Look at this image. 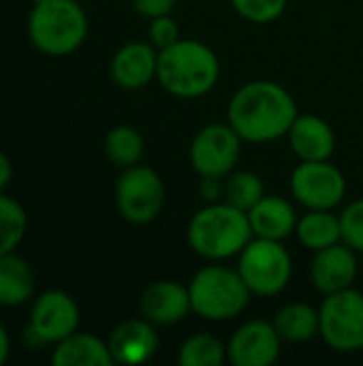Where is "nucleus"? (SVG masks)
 Listing matches in <instances>:
<instances>
[{"mask_svg":"<svg viewBox=\"0 0 363 366\" xmlns=\"http://www.w3.org/2000/svg\"><path fill=\"white\" fill-rule=\"evenodd\" d=\"M297 114V103L287 88L270 79H255L233 92L227 122L244 142L270 144L287 137Z\"/></svg>","mask_w":363,"mask_h":366,"instance_id":"f257e3e1","label":"nucleus"},{"mask_svg":"<svg viewBox=\"0 0 363 366\" xmlns=\"http://www.w3.org/2000/svg\"><path fill=\"white\" fill-rule=\"evenodd\" d=\"M220 77L216 51L197 39H180L158 51L156 81L178 99H201L214 90Z\"/></svg>","mask_w":363,"mask_h":366,"instance_id":"f03ea898","label":"nucleus"},{"mask_svg":"<svg viewBox=\"0 0 363 366\" xmlns=\"http://www.w3.org/2000/svg\"><path fill=\"white\" fill-rule=\"evenodd\" d=\"M255 238L248 214L227 202H212L199 208L186 227L188 247L208 262L237 257Z\"/></svg>","mask_w":363,"mask_h":366,"instance_id":"7ed1b4c3","label":"nucleus"},{"mask_svg":"<svg viewBox=\"0 0 363 366\" xmlns=\"http://www.w3.org/2000/svg\"><path fill=\"white\" fill-rule=\"evenodd\" d=\"M188 292L193 313L208 322H231L240 317L252 300L237 268L223 266L220 262L199 268L188 283Z\"/></svg>","mask_w":363,"mask_h":366,"instance_id":"20e7f679","label":"nucleus"},{"mask_svg":"<svg viewBox=\"0 0 363 366\" xmlns=\"http://www.w3.org/2000/svg\"><path fill=\"white\" fill-rule=\"evenodd\" d=\"M88 36V15L77 0H36L28 15V39L47 56H68Z\"/></svg>","mask_w":363,"mask_h":366,"instance_id":"39448f33","label":"nucleus"},{"mask_svg":"<svg viewBox=\"0 0 363 366\" xmlns=\"http://www.w3.org/2000/svg\"><path fill=\"white\" fill-rule=\"evenodd\" d=\"M237 272L252 296L274 298L287 290L293 277V259L282 240L252 238L237 255Z\"/></svg>","mask_w":363,"mask_h":366,"instance_id":"423d86ee","label":"nucleus"},{"mask_svg":"<svg viewBox=\"0 0 363 366\" xmlns=\"http://www.w3.org/2000/svg\"><path fill=\"white\" fill-rule=\"evenodd\" d=\"M319 337L340 354L363 350V294L349 287L325 296L319 307Z\"/></svg>","mask_w":363,"mask_h":366,"instance_id":"0eeeda50","label":"nucleus"},{"mask_svg":"<svg viewBox=\"0 0 363 366\" xmlns=\"http://www.w3.org/2000/svg\"><path fill=\"white\" fill-rule=\"evenodd\" d=\"M116 206L131 225L156 221L165 206V182L158 172L141 163L122 169L116 182Z\"/></svg>","mask_w":363,"mask_h":366,"instance_id":"6e6552de","label":"nucleus"},{"mask_svg":"<svg viewBox=\"0 0 363 366\" xmlns=\"http://www.w3.org/2000/svg\"><path fill=\"white\" fill-rule=\"evenodd\" d=\"M244 139L229 122H210L197 131L188 157L201 178H227L242 157Z\"/></svg>","mask_w":363,"mask_h":366,"instance_id":"1a4fd4ad","label":"nucleus"},{"mask_svg":"<svg viewBox=\"0 0 363 366\" xmlns=\"http://www.w3.org/2000/svg\"><path fill=\"white\" fill-rule=\"evenodd\" d=\"M289 189L306 210H336L347 195V178L332 161H300L291 172Z\"/></svg>","mask_w":363,"mask_h":366,"instance_id":"9d476101","label":"nucleus"},{"mask_svg":"<svg viewBox=\"0 0 363 366\" xmlns=\"http://www.w3.org/2000/svg\"><path fill=\"white\" fill-rule=\"evenodd\" d=\"M81 311L75 298L62 290H47L39 294L30 307V324L26 337L36 345H56L75 330H79Z\"/></svg>","mask_w":363,"mask_h":366,"instance_id":"9b49d317","label":"nucleus"},{"mask_svg":"<svg viewBox=\"0 0 363 366\" xmlns=\"http://www.w3.org/2000/svg\"><path fill=\"white\" fill-rule=\"evenodd\" d=\"M282 339L272 322L250 320L227 343V360L233 366H270L280 358Z\"/></svg>","mask_w":363,"mask_h":366,"instance_id":"f8f14e48","label":"nucleus"},{"mask_svg":"<svg viewBox=\"0 0 363 366\" xmlns=\"http://www.w3.org/2000/svg\"><path fill=\"white\" fill-rule=\"evenodd\" d=\"M357 255L359 253L344 242L317 251L310 264V281L315 290L323 296H329L353 287L359 272Z\"/></svg>","mask_w":363,"mask_h":366,"instance_id":"ddd939ff","label":"nucleus"},{"mask_svg":"<svg viewBox=\"0 0 363 366\" xmlns=\"http://www.w3.org/2000/svg\"><path fill=\"white\" fill-rule=\"evenodd\" d=\"M139 313L154 326H175L193 313L188 285L163 279L148 285L139 298Z\"/></svg>","mask_w":363,"mask_h":366,"instance_id":"4468645a","label":"nucleus"},{"mask_svg":"<svg viewBox=\"0 0 363 366\" xmlns=\"http://www.w3.org/2000/svg\"><path fill=\"white\" fill-rule=\"evenodd\" d=\"M107 343L116 365H143L150 362L158 352V332L156 326L145 317H133L120 322L111 330Z\"/></svg>","mask_w":363,"mask_h":366,"instance_id":"2eb2a0df","label":"nucleus"},{"mask_svg":"<svg viewBox=\"0 0 363 366\" xmlns=\"http://www.w3.org/2000/svg\"><path fill=\"white\" fill-rule=\"evenodd\" d=\"M158 49L150 41H131L122 45L109 64L111 79L124 90L145 88L156 79Z\"/></svg>","mask_w":363,"mask_h":366,"instance_id":"dca6fc26","label":"nucleus"},{"mask_svg":"<svg viewBox=\"0 0 363 366\" xmlns=\"http://www.w3.org/2000/svg\"><path fill=\"white\" fill-rule=\"evenodd\" d=\"M287 139L300 161H329L336 150V133L332 124L315 114H297Z\"/></svg>","mask_w":363,"mask_h":366,"instance_id":"f3484780","label":"nucleus"},{"mask_svg":"<svg viewBox=\"0 0 363 366\" xmlns=\"http://www.w3.org/2000/svg\"><path fill=\"white\" fill-rule=\"evenodd\" d=\"M246 214L252 234L257 238H270V240H287L289 236H293L300 219L293 204L287 197L267 195V193Z\"/></svg>","mask_w":363,"mask_h":366,"instance_id":"a211bd4d","label":"nucleus"},{"mask_svg":"<svg viewBox=\"0 0 363 366\" xmlns=\"http://www.w3.org/2000/svg\"><path fill=\"white\" fill-rule=\"evenodd\" d=\"M53 366H111L113 356L109 343L92 332L75 330L66 339L53 345L51 352Z\"/></svg>","mask_w":363,"mask_h":366,"instance_id":"6ab92c4d","label":"nucleus"},{"mask_svg":"<svg viewBox=\"0 0 363 366\" xmlns=\"http://www.w3.org/2000/svg\"><path fill=\"white\" fill-rule=\"evenodd\" d=\"M34 294V272L15 251L0 255V305L21 307Z\"/></svg>","mask_w":363,"mask_h":366,"instance_id":"aec40b11","label":"nucleus"},{"mask_svg":"<svg viewBox=\"0 0 363 366\" xmlns=\"http://www.w3.org/2000/svg\"><path fill=\"white\" fill-rule=\"evenodd\" d=\"M295 238L304 249L312 253L342 242L340 214L334 210H308L297 219Z\"/></svg>","mask_w":363,"mask_h":366,"instance_id":"412c9836","label":"nucleus"},{"mask_svg":"<svg viewBox=\"0 0 363 366\" xmlns=\"http://www.w3.org/2000/svg\"><path fill=\"white\" fill-rule=\"evenodd\" d=\"M272 324L282 343H306L319 337V309L306 302H291L278 309Z\"/></svg>","mask_w":363,"mask_h":366,"instance_id":"4be33fe9","label":"nucleus"},{"mask_svg":"<svg viewBox=\"0 0 363 366\" xmlns=\"http://www.w3.org/2000/svg\"><path fill=\"white\" fill-rule=\"evenodd\" d=\"M103 148H105L107 159L120 169L141 163L143 152H145L143 135L131 124H118V127L109 129L105 135Z\"/></svg>","mask_w":363,"mask_h":366,"instance_id":"5701e85b","label":"nucleus"},{"mask_svg":"<svg viewBox=\"0 0 363 366\" xmlns=\"http://www.w3.org/2000/svg\"><path fill=\"white\" fill-rule=\"evenodd\" d=\"M225 360L227 345L210 332L190 335L178 352V362L182 366H220Z\"/></svg>","mask_w":363,"mask_h":366,"instance_id":"b1692460","label":"nucleus"},{"mask_svg":"<svg viewBox=\"0 0 363 366\" xmlns=\"http://www.w3.org/2000/svg\"><path fill=\"white\" fill-rule=\"evenodd\" d=\"M28 232V212L11 195L0 193V255L13 253Z\"/></svg>","mask_w":363,"mask_h":366,"instance_id":"393cba45","label":"nucleus"},{"mask_svg":"<svg viewBox=\"0 0 363 366\" xmlns=\"http://www.w3.org/2000/svg\"><path fill=\"white\" fill-rule=\"evenodd\" d=\"M265 195V184L259 174L248 172V169H233L225 178V195L223 202L248 212L261 197Z\"/></svg>","mask_w":363,"mask_h":366,"instance_id":"a878e982","label":"nucleus"},{"mask_svg":"<svg viewBox=\"0 0 363 366\" xmlns=\"http://www.w3.org/2000/svg\"><path fill=\"white\" fill-rule=\"evenodd\" d=\"M289 0H231L240 17L250 24H272L287 11Z\"/></svg>","mask_w":363,"mask_h":366,"instance_id":"bb28decb","label":"nucleus"},{"mask_svg":"<svg viewBox=\"0 0 363 366\" xmlns=\"http://www.w3.org/2000/svg\"><path fill=\"white\" fill-rule=\"evenodd\" d=\"M342 242L363 255V197L344 206L340 212Z\"/></svg>","mask_w":363,"mask_h":366,"instance_id":"cd10ccee","label":"nucleus"},{"mask_svg":"<svg viewBox=\"0 0 363 366\" xmlns=\"http://www.w3.org/2000/svg\"><path fill=\"white\" fill-rule=\"evenodd\" d=\"M180 36V26L175 24V19L171 15H163V17H154L150 19L148 26V41L160 51L171 47L173 43H178Z\"/></svg>","mask_w":363,"mask_h":366,"instance_id":"c85d7f7f","label":"nucleus"},{"mask_svg":"<svg viewBox=\"0 0 363 366\" xmlns=\"http://www.w3.org/2000/svg\"><path fill=\"white\" fill-rule=\"evenodd\" d=\"M135 13H139L145 19L171 15L175 9V0H131Z\"/></svg>","mask_w":363,"mask_h":366,"instance_id":"c756f323","label":"nucleus"},{"mask_svg":"<svg viewBox=\"0 0 363 366\" xmlns=\"http://www.w3.org/2000/svg\"><path fill=\"white\" fill-rule=\"evenodd\" d=\"M199 193H201V197L208 204L223 202V195H225V178H201Z\"/></svg>","mask_w":363,"mask_h":366,"instance_id":"7c9ffc66","label":"nucleus"},{"mask_svg":"<svg viewBox=\"0 0 363 366\" xmlns=\"http://www.w3.org/2000/svg\"><path fill=\"white\" fill-rule=\"evenodd\" d=\"M11 178H13V163L6 157V152L0 150V193L9 187Z\"/></svg>","mask_w":363,"mask_h":366,"instance_id":"2f4dec72","label":"nucleus"},{"mask_svg":"<svg viewBox=\"0 0 363 366\" xmlns=\"http://www.w3.org/2000/svg\"><path fill=\"white\" fill-rule=\"evenodd\" d=\"M9 354H11V339H9L6 328L0 324V366L9 360Z\"/></svg>","mask_w":363,"mask_h":366,"instance_id":"473e14b6","label":"nucleus"}]
</instances>
